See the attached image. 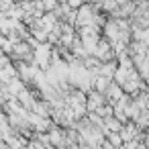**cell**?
<instances>
[{"mask_svg": "<svg viewBox=\"0 0 149 149\" xmlns=\"http://www.w3.org/2000/svg\"><path fill=\"white\" fill-rule=\"evenodd\" d=\"M47 135H49V141H51V145H53V147H65V137H68L65 127H61V125H55V123H53V125L49 127Z\"/></svg>", "mask_w": 149, "mask_h": 149, "instance_id": "3957f363", "label": "cell"}, {"mask_svg": "<svg viewBox=\"0 0 149 149\" xmlns=\"http://www.w3.org/2000/svg\"><path fill=\"white\" fill-rule=\"evenodd\" d=\"M110 84H112V78H106V76H102V74H98V76L92 78L94 90H98V92H102V94H106V90H108Z\"/></svg>", "mask_w": 149, "mask_h": 149, "instance_id": "8992f818", "label": "cell"}, {"mask_svg": "<svg viewBox=\"0 0 149 149\" xmlns=\"http://www.w3.org/2000/svg\"><path fill=\"white\" fill-rule=\"evenodd\" d=\"M123 125H125V123H123L120 118H116L114 114H112V116H106V118H104V127H106V133H108V131H120V129H123Z\"/></svg>", "mask_w": 149, "mask_h": 149, "instance_id": "9c48e42d", "label": "cell"}, {"mask_svg": "<svg viewBox=\"0 0 149 149\" xmlns=\"http://www.w3.org/2000/svg\"><path fill=\"white\" fill-rule=\"evenodd\" d=\"M53 49H55V45H51L49 41H39V43H35V47H33V55H35L33 63H37L41 70H47V68L51 65Z\"/></svg>", "mask_w": 149, "mask_h": 149, "instance_id": "6da1fadb", "label": "cell"}, {"mask_svg": "<svg viewBox=\"0 0 149 149\" xmlns=\"http://www.w3.org/2000/svg\"><path fill=\"white\" fill-rule=\"evenodd\" d=\"M0 147H8V145H6V139H4L2 133H0Z\"/></svg>", "mask_w": 149, "mask_h": 149, "instance_id": "7c38bea8", "label": "cell"}, {"mask_svg": "<svg viewBox=\"0 0 149 149\" xmlns=\"http://www.w3.org/2000/svg\"><path fill=\"white\" fill-rule=\"evenodd\" d=\"M94 55H96L100 61H110V59H116V53H114L112 43H110L108 39H104V37L98 41V47H96Z\"/></svg>", "mask_w": 149, "mask_h": 149, "instance_id": "7a4b0ae2", "label": "cell"}, {"mask_svg": "<svg viewBox=\"0 0 149 149\" xmlns=\"http://www.w3.org/2000/svg\"><path fill=\"white\" fill-rule=\"evenodd\" d=\"M59 2H68V0H59Z\"/></svg>", "mask_w": 149, "mask_h": 149, "instance_id": "4fadbf2b", "label": "cell"}, {"mask_svg": "<svg viewBox=\"0 0 149 149\" xmlns=\"http://www.w3.org/2000/svg\"><path fill=\"white\" fill-rule=\"evenodd\" d=\"M68 2H70V6H72V8H80L82 4H86V2H88V0H68Z\"/></svg>", "mask_w": 149, "mask_h": 149, "instance_id": "8fae6325", "label": "cell"}, {"mask_svg": "<svg viewBox=\"0 0 149 149\" xmlns=\"http://www.w3.org/2000/svg\"><path fill=\"white\" fill-rule=\"evenodd\" d=\"M41 2H43L45 10H55L59 6V0H41Z\"/></svg>", "mask_w": 149, "mask_h": 149, "instance_id": "30bf717a", "label": "cell"}, {"mask_svg": "<svg viewBox=\"0 0 149 149\" xmlns=\"http://www.w3.org/2000/svg\"><path fill=\"white\" fill-rule=\"evenodd\" d=\"M116 68H118V61H116V59L102 61V65H100V74L106 76V78H112V80H114V72H116Z\"/></svg>", "mask_w": 149, "mask_h": 149, "instance_id": "52a82bcc", "label": "cell"}, {"mask_svg": "<svg viewBox=\"0 0 149 149\" xmlns=\"http://www.w3.org/2000/svg\"><path fill=\"white\" fill-rule=\"evenodd\" d=\"M123 94H125L123 86H120V84H116V82L112 80V84H110V86H108V90H106V100H108V104H116V102L123 98Z\"/></svg>", "mask_w": 149, "mask_h": 149, "instance_id": "5b68a950", "label": "cell"}, {"mask_svg": "<svg viewBox=\"0 0 149 149\" xmlns=\"http://www.w3.org/2000/svg\"><path fill=\"white\" fill-rule=\"evenodd\" d=\"M96 6L102 10V13H106L108 17L118 8V2H116V0H100V2H96Z\"/></svg>", "mask_w": 149, "mask_h": 149, "instance_id": "ba28073f", "label": "cell"}, {"mask_svg": "<svg viewBox=\"0 0 149 149\" xmlns=\"http://www.w3.org/2000/svg\"><path fill=\"white\" fill-rule=\"evenodd\" d=\"M108 100H106V94L98 92V90H90L88 92V100H86V106H88V112L92 110H98L100 106H104Z\"/></svg>", "mask_w": 149, "mask_h": 149, "instance_id": "277c9868", "label": "cell"}]
</instances>
